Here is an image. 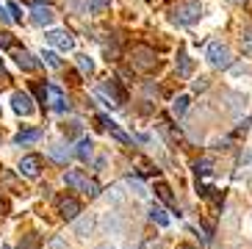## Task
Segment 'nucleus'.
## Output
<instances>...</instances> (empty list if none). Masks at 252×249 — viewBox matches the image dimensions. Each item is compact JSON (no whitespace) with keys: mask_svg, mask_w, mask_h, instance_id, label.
Returning a JSON list of instances; mask_svg holds the SVG:
<instances>
[{"mask_svg":"<svg viewBox=\"0 0 252 249\" xmlns=\"http://www.w3.org/2000/svg\"><path fill=\"white\" fill-rule=\"evenodd\" d=\"M97 122L103 124V127H105L108 133H111V136L119 141V144H133V139H130V136H127V133L122 130V127H119L117 122H111V117H105V114H100V117H97Z\"/></svg>","mask_w":252,"mask_h":249,"instance_id":"nucleus-9","label":"nucleus"},{"mask_svg":"<svg viewBox=\"0 0 252 249\" xmlns=\"http://www.w3.org/2000/svg\"><path fill=\"white\" fill-rule=\"evenodd\" d=\"M111 194H108V197H111V202L114 205H119V202H122V199H125V194H122V186H111Z\"/></svg>","mask_w":252,"mask_h":249,"instance_id":"nucleus-28","label":"nucleus"},{"mask_svg":"<svg viewBox=\"0 0 252 249\" xmlns=\"http://www.w3.org/2000/svg\"><path fill=\"white\" fill-rule=\"evenodd\" d=\"M64 183L72 191H81V194H86V197H92V199L100 197V183L92 180V177H86L81 169H69L67 175H64Z\"/></svg>","mask_w":252,"mask_h":249,"instance_id":"nucleus-1","label":"nucleus"},{"mask_svg":"<svg viewBox=\"0 0 252 249\" xmlns=\"http://www.w3.org/2000/svg\"><path fill=\"white\" fill-rule=\"evenodd\" d=\"M69 155H72V153H69V150H67L64 144H56V147H50V158H53V161H59V163H67V161H69Z\"/></svg>","mask_w":252,"mask_h":249,"instance_id":"nucleus-21","label":"nucleus"},{"mask_svg":"<svg viewBox=\"0 0 252 249\" xmlns=\"http://www.w3.org/2000/svg\"><path fill=\"white\" fill-rule=\"evenodd\" d=\"M61 130H64V136H67V139H78V136L83 133V124L78 122V119H69V122L61 124Z\"/></svg>","mask_w":252,"mask_h":249,"instance_id":"nucleus-19","label":"nucleus"},{"mask_svg":"<svg viewBox=\"0 0 252 249\" xmlns=\"http://www.w3.org/2000/svg\"><path fill=\"white\" fill-rule=\"evenodd\" d=\"M191 72H194V66H191V59L186 56V50H180L178 53V78H191Z\"/></svg>","mask_w":252,"mask_h":249,"instance_id":"nucleus-15","label":"nucleus"},{"mask_svg":"<svg viewBox=\"0 0 252 249\" xmlns=\"http://www.w3.org/2000/svg\"><path fill=\"white\" fill-rule=\"evenodd\" d=\"M189 105H191V97H189V94L175 97V103H172V114H175V117H183L186 111H189Z\"/></svg>","mask_w":252,"mask_h":249,"instance_id":"nucleus-20","label":"nucleus"},{"mask_svg":"<svg viewBox=\"0 0 252 249\" xmlns=\"http://www.w3.org/2000/svg\"><path fill=\"white\" fill-rule=\"evenodd\" d=\"M75 61H78V69H81L83 75H92L94 72V59H89V56H75Z\"/></svg>","mask_w":252,"mask_h":249,"instance_id":"nucleus-24","label":"nucleus"},{"mask_svg":"<svg viewBox=\"0 0 252 249\" xmlns=\"http://www.w3.org/2000/svg\"><path fill=\"white\" fill-rule=\"evenodd\" d=\"M127 183H130V188L139 194V197H147V191H144V186L139 183V180H133V177H127Z\"/></svg>","mask_w":252,"mask_h":249,"instance_id":"nucleus-31","label":"nucleus"},{"mask_svg":"<svg viewBox=\"0 0 252 249\" xmlns=\"http://www.w3.org/2000/svg\"><path fill=\"white\" fill-rule=\"evenodd\" d=\"M105 230H108V233H111V230L117 233V230H119V221H117V216H114V213H108V219H105Z\"/></svg>","mask_w":252,"mask_h":249,"instance_id":"nucleus-32","label":"nucleus"},{"mask_svg":"<svg viewBox=\"0 0 252 249\" xmlns=\"http://www.w3.org/2000/svg\"><path fill=\"white\" fill-rule=\"evenodd\" d=\"M45 136V133L39 130V127H33V130H20L14 136V144H33V141H39Z\"/></svg>","mask_w":252,"mask_h":249,"instance_id":"nucleus-16","label":"nucleus"},{"mask_svg":"<svg viewBox=\"0 0 252 249\" xmlns=\"http://www.w3.org/2000/svg\"><path fill=\"white\" fill-rule=\"evenodd\" d=\"M108 6H111V0H86V11L89 14H103Z\"/></svg>","mask_w":252,"mask_h":249,"instance_id":"nucleus-23","label":"nucleus"},{"mask_svg":"<svg viewBox=\"0 0 252 249\" xmlns=\"http://www.w3.org/2000/svg\"><path fill=\"white\" fill-rule=\"evenodd\" d=\"M100 97H108V100H111V108L127 103V92L122 89V83H119L117 78H108V81L100 83Z\"/></svg>","mask_w":252,"mask_h":249,"instance_id":"nucleus-5","label":"nucleus"},{"mask_svg":"<svg viewBox=\"0 0 252 249\" xmlns=\"http://www.w3.org/2000/svg\"><path fill=\"white\" fill-rule=\"evenodd\" d=\"M150 219L156 221L158 227H166V224H169V221H172V219H169V213L163 211L161 205H150Z\"/></svg>","mask_w":252,"mask_h":249,"instance_id":"nucleus-17","label":"nucleus"},{"mask_svg":"<svg viewBox=\"0 0 252 249\" xmlns=\"http://www.w3.org/2000/svg\"><path fill=\"white\" fill-rule=\"evenodd\" d=\"M211 166H214L211 158H202V161L194 163V172H197V175H211Z\"/></svg>","mask_w":252,"mask_h":249,"instance_id":"nucleus-27","label":"nucleus"},{"mask_svg":"<svg viewBox=\"0 0 252 249\" xmlns=\"http://www.w3.org/2000/svg\"><path fill=\"white\" fill-rule=\"evenodd\" d=\"M11 108H14L20 117H31V114H33V100H31L28 92H14V94H11Z\"/></svg>","mask_w":252,"mask_h":249,"instance_id":"nucleus-7","label":"nucleus"},{"mask_svg":"<svg viewBox=\"0 0 252 249\" xmlns=\"http://www.w3.org/2000/svg\"><path fill=\"white\" fill-rule=\"evenodd\" d=\"M50 249H69V247H67V241H64V238H59V235H56V238H50Z\"/></svg>","mask_w":252,"mask_h":249,"instance_id":"nucleus-34","label":"nucleus"},{"mask_svg":"<svg viewBox=\"0 0 252 249\" xmlns=\"http://www.w3.org/2000/svg\"><path fill=\"white\" fill-rule=\"evenodd\" d=\"M11 44H14V36L8 31H0V47H11Z\"/></svg>","mask_w":252,"mask_h":249,"instance_id":"nucleus-30","label":"nucleus"},{"mask_svg":"<svg viewBox=\"0 0 252 249\" xmlns=\"http://www.w3.org/2000/svg\"><path fill=\"white\" fill-rule=\"evenodd\" d=\"M8 11H11V20L14 22H23V14H20V6L17 3H8Z\"/></svg>","mask_w":252,"mask_h":249,"instance_id":"nucleus-33","label":"nucleus"},{"mask_svg":"<svg viewBox=\"0 0 252 249\" xmlns=\"http://www.w3.org/2000/svg\"><path fill=\"white\" fill-rule=\"evenodd\" d=\"M59 213H61V219L75 221L78 216H81V202H78L75 197H61L59 199Z\"/></svg>","mask_w":252,"mask_h":249,"instance_id":"nucleus-8","label":"nucleus"},{"mask_svg":"<svg viewBox=\"0 0 252 249\" xmlns=\"http://www.w3.org/2000/svg\"><path fill=\"white\" fill-rule=\"evenodd\" d=\"M208 89V78H197L194 81V92H205Z\"/></svg>","mask_w":252,"mask_h":249,"instance_id":"nucleus-36","label":"nucleus"},{"mask_svg":"<svg viewBox=\"0 0 252 249\" xmlns=\"http://www.w3.org/2000/svg\"><path fill=\"white\" fill-rule=\"evenodd\" d=\"M75 155H78L81 161H89L92 155H94V144H92V139H81V141H78V150H75Z\"/></svg>","mask_w":252,"mask_h":249,"instance_id":"nucleus-18","label":"nucleus"},{"mask_svg":"<svg viewBox=\"0 0 252 249\" xmlns=\"http://www.w3.org/2000/svg\"><path fill=\"white\" fill-rule=\"evenodd\" d=\"M94 216L92 213H86V216H78V219L72 221V233L81 235V238H86V235H92V230H94Z\"/></svg>","mask_w":252,"mask_h":249,"instance_id":"nucleus-13","label":"nucleus"},{"mask_svg":"<svg viewBox=\"0 0 252 249\" xmlns=\"http://www.w3.org/2000/svg\"><path fill=\"white\" fill-rule=\"evenodd\" d=\"M0 249H8V247H6V244H3V247H0Z\"/></svg>","mask_w":252,"mask_h":249,"instance_id":"nucleus-43","label":"nucleus"},{"mask_svg":"<svg viewBox=\"0 0 252 249\" xmlns=\"http://www.w3.org/2000/svg\"><path fill=\"white\" fill-rule=\"evenodd\" d=\"M45 3H47V0H45ZM33 6H42V0H33Z\"/></svg>","mask_w":252,"mask_h":249,"instance_id":"nucleus-40","label":"nucleus"},{"mask_svg":"<svg viewBox=\"0 0 252 249\" xmlns=\"http://www.w3.org/2000/svg\"><path fill=\"white\" fill-rule=\"evenodd\" d=\"M20 175L23 177H39L42 175V158L39 155H25L23 161H20Z\"/></svg>","mask_w":252,"mask_h":249,"instance_id":"nucleus-10","label":"nucleus"},{"mask_svg":"<svg viewBox=\"0 0 252 249\" xmlns=\"http://www.w3.org/2000/svg\"><path fill=\"white\" fill-rule=\"evenodd\" d=\"M94 249H114L111 244H100V247H94Z\"/></svg>","mask_w":252,"mask_h":249,"instance_id":"nucleus-39","label":"nucleus"},{"mask_svg":"<svg viewBox=\"0 0 252 249\" xmlns=\"http://www.w3.org/2000/svg\"><path fill=\"white\" fill-rule=\"evenodd\" d=\"M202 17V3L200 0H183L172 8V20L178 25H194V22Z\"/></svg>","mask_w":252,"mask_h":249,"instance_id":"nucleus-2","label":"nucleus"},{"mask_svg":"<svg viewBox=\"0 0 252 249\" xmlns=\"http://www.w3.org/2000/svg\"><path fill=\"white\" fill-rule=\"evenodd\" d=\"M156 194L163 199V202H166V205H175V197H172V188H169L166 183H163V180H158V183H156Z\"/></svg>","mask_w":252,"mask_h":249,"instance_id":"nucleus-22","label":"nucleus"},{"mask_svg":"<svg viewBox=\"0 0 252 249\" xmlns=\"http://www.w3.org/2000/svg\"><path fill=\"white\" fill-rule=\"evenodd\" d=\"M233 3H247V0H233Z\"/></svg>","mask_w":252,"mask_h":249,"instance_id":"nucleus-41","label":"nucleus"},{"mask_svg":"<svg viewBox=\"0 0 252 249\" xmlns=\"http://www.w3.org/2000/svg\"><path fill=\"white\" fill-rule=\"evenodd\" d=\"M0 213H3V202H0Z\"/></svg>","mask_w":252,"mask_h":249,"instance_id":"nucleus-42","label":"nucleus"},{"mask_svg":"<svg viewBox=\"0 0 252 249\" xmlns=\"http://www.w3.org/2000/svg\"><path fill=\"white\" fill-rule=\"evenodd\" d=\"M45 39L53 44V47H59L61 53H69L75 47V39H72V33L69 31H61V28H53V31H47L45 33Z\"/></svg>","mask_w":252,"mask_h":249,"instance_id":"nucleus-6","label":"nucleus"},{"mask_svg":"<svg viewBox=\"0 0 252 249\" xmlns=\"http://www.w3.org/2000/svg\"><path fill=\"white\" fill-rule=\"evenodd\" d=\"M36 247H39V235L36 233H28L23 241H20V249H36Z\"/></svg>","mask_w":252,"mask_h":249,"instance_id":"nucleus-26","label":"nucleus"},{"mask_svg":"<svg viewBox=\"0 0 252 249\" xmlns=\"http://www.w3.org/2000/svg\"><path fill=\"white\" fill-rule=\"evenodd\" d=\"M11 59H14L17 66H20V69H25V72H36V69H39V61L33 59L28 50H20V47H17V50L11 53Z\"/></svg>","mask_w":252,"mask_h":249,"instance_id":"nucleus-12","label":"nucleus"},{"mask_svg":"<svg viewBox=\"0 0 252 249\" xmlns=\"http://www.w3.org/2000/svg\"><path fill=\"white\" fill-rule=\"evenodd\" d=\"M241 47H244V50H252V25L244 28V33H241Z\"/></svg>","mask_w":252,"mask_h":249,"instance_id":"nucleus-29","label":"nucleus"},{"mask_svg":"<svg viewBox=\"0 0 252 249\" xmlns=\"http://www.w3.org/2000/svg\"><path fill=\"white\" fill-rule=\"evenodd\" d=\"M0 20H3V22H8V14H6V8H0Z\"/></svg>","mask_w":252,"mask_h":249,"instance_id":"nucleus-38","label":"nucleus"},{"mask_svg":"<svg viewBox=\"0 0 252 249\" xmlns=\"http://www.w3.org/2000/svg\"><path fill=\"white\" fill-rule=\"evenodd\" d=\"M133 66L136 69H141V72H153V69H158V56H156V50L153 47H147V44H136L133 47Z\"/></svg>","mask_w":252,"mask_h":249,"instance_id":"nucleus-3","label":"nucleus"},{"mask_svg":"<svg viewBox=\"0 0 252 249\" xmlns=\"http://www.w3.org/2000/svg\"><path fill=\"white\" fill-rule=\"evenodd\" d=\"M42 61H45V66H50V69H61V59H59V53H53V50H42Z\"/></svg>","mask_w":252,"mask_h":249,"instance_id":"nucleus-25","label":"nucleus"},{"mask_svg":"<svg viewBox=\"0 0 252 249\" xmlns=\"http://www.w3.org/2000/svg\"><path fill=\"white\" fill-rule=\"evenodd\" d=\"M178 249H197L194 244H178Z\"/></svg>","mask_w":252,"mask_h":249,"instance_id":"nucleus-37","label":"nucleus"},{"mask_svg":"<svg viewBox=\"0 0 252 249\" xmlns=\"http://www.w3.org/2000/svg\"><path fill=\"white\" fill-rule=\"evenodd\" d=\"M47 103H50L53 111H59V114L69 111V100L64 97V92L59 86H47Z\"/></svg>","mask_w":252,"mask_h":249,"instance_id":"nucleus-11","label":"nucleus"},{"mask_svg":"<svg viewBox=\"0 0 252 249\" xmlns=\"http://www.w3.org/2000/svg\"><path fill=\"white\" fill-rule=\"evenodd\" d=\"M208 64L214 66V69H227L230 64H233V59H230V47L222 42H211L208 44V53H205Z\"/></svg>","mask_w":252,"mask_h":249,"instance_id":"nucleus-4","label":"nucleus"},{"mask_svg":"<svg viewBox=\"0 0 252 249\" xmlns=\"http://www.w3.org/2000/svg\"><path fill=\"white\" fill-rule=\"evenodd\" d=\"M31 20H33V25H50V22L56 20V14H53L50 6H33Z\"/></svg>","mask_w":252,"mask_h":249,"instance_id":"nucleus-14","label":"nucleus"},{"mask_svg":"<svg viewBox=\"0 0 252 249\" xmlns=\"http://www.w3.org/2000/svg\"><path fill=\"white\" fill-rule=\"evenodd\" d=\"M8 81H11V78H8V72H6V66H3V59H0V86H6Z\"/></svg>","mask_w":252,"mask_h":249,"instance_id":"nucleus-35","label":"nucleus"}]
</instances>
